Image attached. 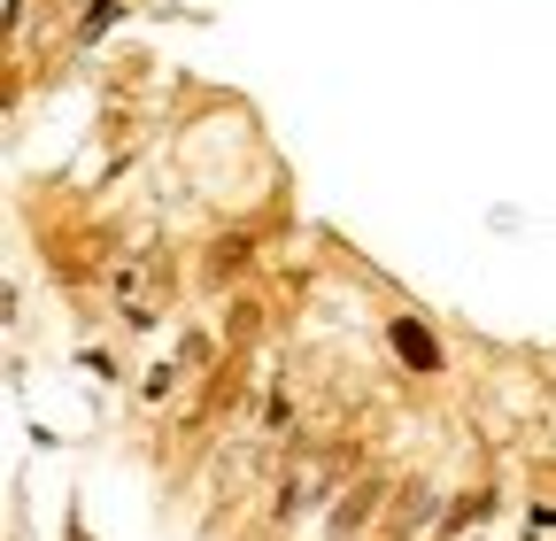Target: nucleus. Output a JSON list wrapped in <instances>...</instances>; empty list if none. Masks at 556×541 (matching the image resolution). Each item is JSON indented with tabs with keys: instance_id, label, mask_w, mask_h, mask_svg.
Returning a JSON list of instances; mask_svg holds the SVG:
<instances>
[{
	"instance_id": "obj_4",
	"label": "nucleus",
	"mask_w": 556,
	"mask_h": 541,
	"mask_svg": "<svg viewBox=\"0 0 556 541\" xmlns=\"http://www.w3.org/2000/svg\"><path fill=\"white\" fill-rule=\"evenodd\" d=\"M387 341H394L402 364H417V379H433V372H441V341H433V332L417 325V317H394V325H387Z\"/></svg>"
},
{
	"instance_id": "obj_7",
	"label": "nucleus",
	"mask_w": 556,
	"mask_h": 541,
	"mask_svg": "<svg viewBox=\"0 0 556 541\" xmlns=\"http://www.w3.org/2000/svg\"><path fill=\"white\" fill-rule=\"evenodd\" d=\"M78 364H86V372H93V379H116V356H109V349H86V356H78Z\"/></svg>"
},
{
	"instance_id": "obj_2",
	"label": "nucleus",
	"mask_w": 556,
	"mask_h": 541,
	"mask_svg": "<svg viewBox=\"0 0 556 541\" xmlns=\"http://www.w3.org/2000/svg\"><path fill=\"white\" fill-rule=\"evenodd\" d=\"M270 503H263V526L270 533H294L309 511H332V456H294V464H278V480L263 488Z\"/></svg>"
},
{
	"instance_id": "obj_5",
	"label": "nucleus",
	"mask_w": 556,
	"mask_h": 541,
	"mask_svg": "<svg viewBox=\"0 0 556 541\" xmlns=\"http://www.w3.org/2000/svg\"><path fill=\"white\" fill-rule=\"evenodd\" d=\"M178 379H186L178 364H148V379H139V402H148V411H163V402L178 394Z\"/></svg>"
},
{
	"instance_id": "obj_3",
	"label": "nucleus",
	"mask_w": 556,
	"mask_h": 541,
	"mask_svg": "<svg viewBox=\"0 0 556 541\" xmlns=\"http://www.w3.org/2000/svg\"><path fill=\"white\" fill-rule=\"evenodd\" d=\"M379 503H387V480H356V488H340V495H332V511H325V533H317V541H348V533H364V526L379 518Z\"/></svg>"
},
{
	"instance_id": "obj_6",
	"label": "nucleus",
	"mask_w": 556,
	"mask_h": 541,
	"mask_svg": "<svg viewBox=\"0 0 556 541\" xmlns=\"http://www.w3.org/2000/svg\"><path fill=\"white\" fill-rule=\"evenodd\" d=\"M109 24H116V0H93V9L78 16V39H101Z\"/></svg>"
},
{
	"instance_id": "obj_1",
	"label": "nucleus",
	"mask_w": 556,
	"mask_h": 541,
	"mask_svg": "<svg viewBox=\"0 0 556 541\" xmlns=\"http://www.w3.org/2000/svg\"><path fill=\"white\" fill-rule=\"evenodd\" d=\"M101 294H109V310H116L124 332H148V325L170 310V248H163V240L116 248L109 270H101Z\"/></svg>"
}]
</instances>
